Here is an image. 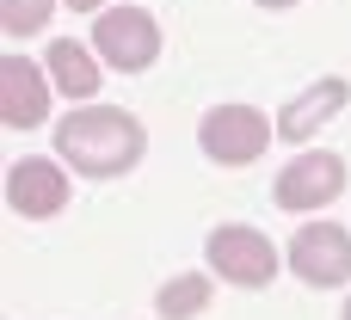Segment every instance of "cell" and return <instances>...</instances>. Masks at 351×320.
Returning <instances> with one entry per match:
<instances>
[{"label": "cell", "instance_id": "cell-1", "mask_svg": "<svg viewBox=\"0 0 351 320\" xmlns=\"http://www.w3.org/2000/svg\"><path fill=\"white\" fill-rule=\"evenodd\" d=\"M142 123L130 117V111H117V105H99V111H68L62 123H56V154L74 167V173H86V179H117V173H130L136 160H142Z\"/></svg>", "mask_w": 351, "mask_h": 320}, {"label": "cell", "instance_id": "cell-2", "mask_svg": "<svg viewBox=\"0 0 351 320\" xmlns=\"http://www.w3.org/2000/svg\"><path fill=\"white\" fill-rule=\"evenodd\" d=\"M93 49H99L117 74H142V68L160 56V25H154L142 6H111V12H93Z\"/></svg>", "mask_w": 351, "mask_h": 320}, {"label": "cell", "instance_id": "cell-3", "mask_svg": "<svg viewBox=\"0 0 351 320\" xmlns=\"http://www.w3.org/2000/svg\"><path fill=\"white\" fill-rule=\"evenodd\" d=\"M204 259H210V271H216L222 284H241V290H265V284L278 278V247H271L259 228H241V222L216 228L210 247H204Z\"/></svg>", "mask_w": 351, "mask_h": 320}, {"label": "cell", "instance_id": "cell-4", "mask_svg": "<svg viewBox=\"0 0 351 320\" xmlns=\"http://www.w3.org/2000/svg\"><path fill=\"white\" fill-rule=\"evenodd\" d=\"M271 136H278V123H265L253 105H216V111L204 117V130H197V142H204V154H210L216 167H247V160H259Z\"/></svg>", "mask_w": 351, "mask_h": 320}, {"label": "cell", "instance_id": "cell-5", "mask_svg": "<svg viewBox=\"0 0 351 320\" xmlns=\"http://www.w3.org/2000/svg\"><path fill=\"white\" fill-rule=\"evenodd\" d=\"M290 265H296V278L302 284H315V290H339L351 278V234L339 222H308V228H296V241H290Z\"/></svg>", "mask_w": 351, "mask_h": 320}, {"label": "cell", "instance_id": "cell-6", "mask_svg": "<svg viewBox=\"0 0 351 320\" xmlns=\"http://www.w3.org/2000/svg\"><path fill=\"white\" fill-rule=\"evenodd\" d=\"M346 191V160L339 154H296L284 173H278V185H271V197H278V210H321V204H333Z\"/></svg>", "mask_w": 351, "mask_h": 320}, {"label": "cell", "instance_id": "cell-7", "mask_svg": "<svg viewBox=\"0 0 351 320\" xmlns=\"http://www.w3.org/2000/svg\"><path fill=\"white\" fill-rule=\"evenodd\" d=\"M6 204L19 216H56V210H68V173L43 154H25L6 167Z\"/></svg>", "mask_w": 351, "mask_h": 320}, {"label": "cell", "instance_id": "cell-8", "mask_svg": "<svg viewBox=\"0 0 351 320\" xmlns=\"http://www.w3.org/2000/svg\"><path fill=\"white\" fill-rule=\"evenodd\" d=\"M43 111H49V74L31 56H6L0 62V117L12 130H31V123H43Z\"/></svg>", "mask_w": 351, "mask_h": 320}, {"label": "cell", "instance_id": "cell-9", "mask_svg": "<svg viewBox=\"0 0 351 320\" xmlns=\"http://www.w3.org/2000/svg\"><path fill=\"white\" fill-rule=\"evenodd\" d=\"M346 99H351L346 80H315L302 99H290V105L278 111V136H284V142H308L321 123H333V111H346Z\"/></svg>", "mask_w": 351, "mask_h": 320}, {"label": "cell", "instance_id": "cell-10", "mask_svg": "<svg viewBox=\"0 0 351 320\" xmlns=\"http://www.w3.org/2000/svg\"><path fill=\"white\" fill-rule=\"evenodd\" d=\"M49 86L68 93V99H93V93H99V62H93V49L74 43V37H56V43H49Z\"/></svg>", "mask_w": 351, "mask_h": 320}, {"label": "cell", "instance_id": "cell-11", "mask_svg": "<svg viewBox=\"0 0 351 320\" xmlns=\"http://www.w3.org/2000/svg\"><path fill=\"white\" fill-rule=\"evenodd\" d=\"M154 308L160 320H191L210 308V278H197V271H185V278H167L160 284V296H154Z\"/></svg>", "mask_w": 351, "mask_h": 320}, {"label": "cell", "instance_id": "cell-12", "mask_svg": "<svg viewBox=\"0 0 351 320\" xmlns=\"http://www.w3.org/2000/svg\"><path fill=\"white\" fill-rule=\"evenodd\" d=\"M56 12V0H0V25L12 31V37H31V31H43V19Z\"/></svg>", "mask_w": 351, "mask_h": 320}, {"label": "cell", "instance_id": "cell-13", "mask_svg": "<svg viewBox=\"0 0 351 320\" xmlns=\"http://www.w3.org/2000/svg\"><path fill=\"white\" fill-rule=\"evenodd\" d=\"M74 12H105V0H68Z\"/></svg>", "mask_w": 351, "mask_h": 320}, {"label": "cell", "instance_id": "cell-14", "mask_svg": "<svg viewBox=\"0 0 351 320\" xmlns=\"http://www.w3.org/2000/svg\"><path fill=\"white\" fill-rule=\"evenodd\" d=\"M259 6H296V0H259Z\"/></svg>", "mask_w": 351, "mask_h": 320}, {"label": "cell", "instance_id": "cell-15", "mask_svg": "<svg viewBox=\"0 0 351 320\" xmlns=\"http://www.w3.org/2000/svg\"><path fill=\"white\" fill-rule=\"evenodd\" d=\"M339 320H351V296H346V315H339Z\"/></svg>", "mask_w": 351, "mask_h": 320}]
</instances>
